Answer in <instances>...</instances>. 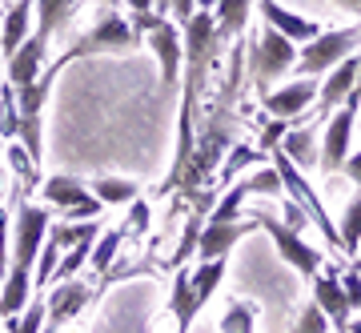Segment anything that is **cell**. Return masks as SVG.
<instances>
[{
  "label": "cell",
  "mask_w": 361,
  "mask_h": 333,
  "mask_svg": "<svg viewBox=\"0 0 361 333\" xmlns=\"http://www.w3.org/2000/svg\"><path fill=\"white\" fill-rule=\"evenodd\" d=\"M245 61H249V80H253L257 92L265 97L273 80L285 77L289 68H297V44L289 37H281L277 28L265 25L257 37L245 44Z\"/></svg>",
  "instance_id": "1"
},
{
  "label": "cell",
  "mask_w": 361,
  "mask_h": 333,
  "mask_svg": "<svg viewBox=\"0 0 361 333\" xmlns=\"http://www.w3.org/2000/svg\"><path fill=\"white\" fill-rule=\"evenodd\" d=\"M141 40L145 37L121 13H104L101 20H97V28H89L73 49L61 52V61L73 64V61H80V56H101V52H133V49H141Z\"/></svg>",
  "instance_id": "2"
},
{
  "label": "cell",
  "mask_w": 361,
  "mask_h": 333,
  "mask_svg": "<svg viewBox=\"0 0 361 333\" xmlns=\"http://www.w3.org/2000/svg\"><path fill=\"white\" fill-rule=\"evenodd\" d=\"M361 40V28H337V32H322V37H313L305 49L297 52V73L305 80L322 77V73H329V68H337V64L345 61V56H353V44Z\"/></svg>",
  "instance_id": "3"
},
{
  "label": "cell",
  "mask_w": 361,
  "mask_h": 333,
  "mask_svg": "<svg viewBox=\"0 0 361 333\" xmlns=\"http://www.w3.org/2000/svg\"><path fill=\"white\" fill-rule=\"evenodd\" d=\"M257 229H265L277 241V253H281V261L289 265V270H297L301 277H317V270L325 265V253L322 249H313L310 241H301V233L293 229H285L281 221H273L269 213H257Z\"/></svg>",
  "instance_id": "4"
},
{
  "label": "cell",
  "mask_w": 361,
  "mask_h": 333,
  "mask_svg": "<svg viewBox=\"0 0 361 333\" xmlns=\"http://www.w3.org/2000/svg\"><path fill=\"white\" fill-rule=\"evenodd\" d=\"M44 241H49V209L20 205L16 209V233H13V265L32 270Z\"/></svg>",
  "instance_id": "5"
},
{
  "label": "cell",
  "mask_w": 361,
  "mask_h": 333,
  "mask_svg": "<svg viewBox=\"0 0 361 333\" xmlns=\"http://www.w3.org/2000/svg\"><path fill=\"white\" fill-rule=\"evenodd\" d=\"M353 128H357V113L353 109H337L325 125V137H322V153H317V165L322 173H341V165L349 161V141H353Z\"/></svg>",
  "instance_id": "6"
},
{
  "label": "cell",
  "mask_w": 361,
  "mask_h": 333,
  "mask_svg": "<svg viewBox=\"0 0 361 333\" xmlns=\"http://www.w3.org/2000/svg\"><path fill=\"white\" fill-rule=\"evenodd\" d=\"M145 44L153 49L157 64H161V85H165V89H177V85H180V64H185L180 28L173 25V20H161V25L145 37Z\"/></svg>",
  "instance_id": "7"
},
{
  "label": "cell",
  "mask_w": 361,
  "mask_h": 333,
  "mask_svg": "<svg viewBox=\"0 0 361 333\" xmlns=\"http://www.w3.org/2000/svg\"><path fill=\"white\" fill-rule=\"evenodd\" d=\"M357 68H361V56H357V52H353V56H345L337 68H329L325 85L317 89V109H310L305 116H317V121H325L329 113H337V109L349 101L353 85H357Z\"/></svg>",
  "instance_id": "8"
},
{
  "label": "cell",
  "mask_w": 361,
  "mask_h": 333,
  "mask_svg": "<svg viewBox=\"0 0 361 333\" xmlns=\"http://www.w3.org/2000/svg\"><path fill=\"white\" fill-rule=\"evenodd\" d=\"M313 101H317V80H293V85H285V89L265 92V97H261L265 113H269L273 121H285V125L310 113Z\"/></svg>",
  "instance_id": "9"
},
{
  "label": "cell",
  "mask_w": 361,
  "mask_h": 333,
  "mask_svg": "<svg viewBox=\"0 0 361 333\" xmlns=\"http://www.w3.org/2000/svg\"><path fill=\"white\" fill-rule=\"evenodd\" d=\"M92 297H97V289H89V285H80L77 277L73 281H61V285H52V293L44 297V305H49V321H44V329L56 333L65 321H73L80 313V309L89 305Z\"/></svg>",
  "instance_id": "10"
},
{
  "label": "cell",
  "mask_w": 361,
  "mask_h": 333,
  "mask_svg": "<svg viewBox=\"0 0 361 333\" xmlns=\"http://www.w3.org/2000/svg\"><path fill=\"white\" fill-rule=\"evenodd\" d=\"M261 16H265V25L277 28L281 37H289L293 44H310L313 37H322V28L313 25L310 16H297L293 8H285L281 0H257Z\"/></svg>",
  "instance_id": "11"
},
{
  "label": "cell",
  "mask_w": 361,
  "mask_h": 333,
  "mask_svg": "<svg viewBox=\"0 0 361 333\" xmlns=\"http://www.w3.org/2000/svg\"><path fill=\"white\" fill-rule=\"evenodd\" d=\"M257 229V221H233V225H205L201 229V241H197V257L201 261H221V257H229V249L241 237H249V233Z\"/></svg>",
  "instance_id": "12"
},
{
  "label": "cell",
  "mask_w": 361,
  "mask_h": 333,
  "mask_svg": "<svg viewBox=\"0 0 361 333\" xmlns=\"http://www.w3.org/2000/svg\"><path fill=\"white\" fill-rule=\"evenodd\" d=\"M44 56H49V44L37 37H28L20 49H16L13 61H4V68H8V85L13 89H28V85H37L40 73H44Z\"/></svg>",
  "instance_id": "13"
},
{
  "label": "cell",
  "mask_w": 361,
  "mask_h": 333,
  "mask_svg": "<svg viewBox=\"0 0 361 333\" xmlns=\"http://www.w3.org/2000/svg\"><path fill=\"white\" fill-rule=\"evenodd\" d=\"M313 305L325 313V321L334 325L337 333L349 329V301H345V289H341V281H337V273H329V277H317L313 281Z\"/></svg>",
  "instance_id": "14"
},
{
  "label": "cell",
  "mask_w": 361,
  "mask_h": 333,
  "mask_svg": "<svg viewBox=\"0 0 361 333\" xmlns=\"http://www.w3.org/2000/svg\"><path fill=\"white\" fill-rule=\"evenodd\" d=\"M28 25H32V0H16V4H8L4 25H0V56H4V61H13L16 49L28 40Z\"/></svg>",
  "instance_id": "15"
},
{
  "label": "cell",
  "mask_w": 361,
  "mask_h": 333,
  "mask_svg": "<svg viewBox=\"0 0 361 333\" xmlns=\"http://www.w3.org/2000/svg\"><path fill=\"white\" fill-rule=\"evenodd\" d=\"M40 193H44V201H49V205H56L61 213H65V209H73V205H80L85 197H92L89 185H85L77 173H52V177L40 185Z\"/></svg>",
  "instance_id": "16"
},
{
  "label": "cell",
  "mask_w": 361,
  "mask_h": 333,
  "mask_svg": "<svg viewBox=\"0 0 361 333\" xmlns=\"http://www.w3.org/2000/svg\"><path fill=\"white\" fill-rule=\"evenodd\" d=\"M28 293H32V270H20L13 265L4 285H0V317L13 321L16 313H25L28 309Z\"/></svg>",
  "instance_id": "17"
},
{
  "label": "cell",
  "mask_w": 361,
  "mask_h": 333,
  "mask_svg": "<svg viewBox=\"0 0 361 333\" xmlns=\"http://www.w3.org/2000/svg\"><path fill=\"white\" fill-rule=\"evenodd\" d=\"M249 13H253V0H217V8H213V25H217L221 44L245 32Z\"/></svg>",
  "instance_id": "18"
},
{
  "label": "cell",
  "mask_w": 361,
  "mask_h": 333,
  "mask_svg": "<svg viewBox=\"0 0 361 333\" xmlns=\"http://www.w3.org/2000/svg\"><path fill=\"white\" fill-rule=\"evenodd\" d=\"M177 277H173V301H169V309H173V317H177V333H189L193 329V317L201 313L193 301V273L189 270H173Z\"/></svg>",
  "instance_id": "19"
},
{
  "label": "cell",
  "mask_w": 361,
  "mask_h": 333,
  "mask_svg": "<svg viewBox=\"0 0 361 333\" xmlns=\"http://www.w3.org/2000/svg\"><path fill=\"white\" fill-rule=\"evenodd\" d=\"M277 149H281L297 169H313V165H317V145H313V128L310 125H305V128H289Z\"/></svg>",
  "instance_id": "20"
},
{
  "label": "cell",
  "mask_w": 361,
  "mask_h": 333,
  "mask_svg": "<svg viewBox=\"0 0 361 333\" xmlns=\"http://www.w3.org/2000/svg\"><path fill=\"white\" fill-rule=\"evenodd\" d=\"M89 193L101 201V205H133L137 193H141V185L129 181V177H97Z\"/></svg>",
  "instance_id": "21"
},
{
  "label": "cell",
  "mask_w": 361,
  "mask_h": 333,
  "mask_svg": "<svg viewBox=\"0 0 361 333\" xmlns=\"http://www.w3.org/2000/svg\"><path fill=\"white\" fill-rule=\"evenodd\" d=\"M73 4H77V0H32V8H37V40L49 44L52 32L68 20Z\"/></svg>",
  "instance_id": "22"
},
{
  "label": "cell",
  "mask_w": 361,
  "mask_h": 333,
  "mask_svg": "<svg viewBox=\"0 0 361 333\" xmlns=\"http://www.w3.org/2000/svg\"><path fill=\"white\" fill-rule=\"evenodd\" d=\"M121 245H125V229H121V225L97 237V245H92V257H89V270L97 273V277H104V273L116 265V253H121Z\"/></svg>",
  "instance_id": "23"
},
{
  "label": "cell",
  "mask_w": 361,
  "mask_h": 333,
  "mask_svg": "<svg viewBox=\"0 0 361 333\" xmlns=\"http://www.w3.org/2000/svg\"><path fill=\"white\" fill-rule=\"evenodd\" d=\"M225 261L229 257H221V261H201L193 270V301H197V309H205V301L213 297V289H217L221 281H225Z\"/></svg>",
  "instance_id": "24"
},
{
  "label": "cell",
  "mask_w": 361,
  "mask_h": 333,
  "mask_svg": "<svg viewBox=\"0 0 361 333\" xmlns=\"http://www.w3.org/2000/svg\"><path fill=\"white\" fill-rule=\"evenodd\" d=\"M337 241H341V253L357 257V245H361V197H353V201L341 209V221H337Z\"/></svg>",
  "instance_id": "25"
},
{
  "label": "cell",
  "mask_w": 361,
  "mask_h": 333,
  "mask_svg": "<svg viewBox=\"0 0 361 333\" xmlns=\"http://www.w3.org/2000/svg\"><path fill=\"white\" fill-rule=\"evenodd\" d=\"M245 197H249L245 181H233L229 193H225L217 205H213V213H209L205 225H233V221H241V201H245Z\"/></svg>",
  "instance_id": "26"
},
{
  "label": "cell",
  "mask_w": 361,
  "mask_h": 333,
  "mask_svg": "<svg viewBox=\"0 0 361 333\" xmlns=\"http://www.w3.org/2000/svg\"><path fill=\"white\" fill-rule=\"evenodd\" d=\"M261 149H253V145H233V153H229V161H225V165L217 169V177H221V189H229L233 181H237V173H241V169H249V165H257L261 161Z\"/></svg>",
  "instance_id": "27"
},
{
  "label": "cell",
  "mask_w": 361,
  "mask_h": 333,
  "mask_svg": "<svg viewBox=\"0 0 361 333\" xmlns=\"http://www.w3.org/2000/svg\"><path fill=\"white\" fill-rule=\"evenodd\" d=\"M20 137V109H16V89L4 85L0 89V141H16Z\"/></svg>",
  "instance_id": "28"
},
{
  "label": "cell",
  "mask_w": 361,
  "mask_h": 333,
  "mask_svg": "<svg viewBox=\"0 0 361 333\" xmlns=\"http://www.w3.org/2000/svg\"><path fill=\"white\" fill-rule=\"evenodd\" d=\"M257 329V313L249 301H233L225 309V317H221V333H253Z\"/></svg>",
  "instance_id": "29"
},
{
  "label": "cell",
  "mask_w": 361,
  "mask_h": 333,
  "mask_svg": "<svg viewBox=\"0 0 361 333\" xmlns=\"http://www.w3.org/2000/svg\"><path fill=\"white\" fill-rule=\"evenodd\" d=\"M8 165H13V173L20 177V193H32V189H37L40 165H32V157H28L20 145H13V149H8Z\"/></svg>",
  "instance_id": "30"
},
{
  "label": "cell",
  "mask_w": 361,
  "mask_h": 333,
  "mask_svg": "<svg viewBox=\"0 0 361 333\" xmlns=\"http://www.w3.org/2000/svg\"><path fill=\"white\" fill-rule=\"evenodd\" d=\"M245 189H249V197L257 193V197H281V177H277V169H257L253 177L245 181Z\"/></svg>",
  "instance_id": "31"
},
{
  "label": "cell",
  "mask_w": 361,
  "mask_h": 333,
  "mask_svg": "<svg viewBox=\"0 0 361 333\" xmlns=\"http://www.w3.org/2000/svg\"><path fill=\"white\" fill-rule=\"evenodd\" d=\"M56 265H61V249H56L52 241H44V249H40V257H37V277H32V289H44V285L52 281Z\"/></svg>",
  "instance_id": "32"
},
{
  "label": "cell",
  "mask_w": 361,
  "mask_h": 333,
  "mask_svg": "<svg viewBox=\"0 0 361 333\" xmlns=\"http://www.w3.org/2000/svg\"><path fill=\"white\" fill-rule=\"evenodd\" d=\"M44 321H49V305H44V301H32V305L13 321V333H44Z\"/></svg>",
  "instance_id": "33"
},
{
  "label": "cell",
  "mask_w": 361,
  "mask_h": 333,
  "mask_svg": "<svg viewBox=\"0 0 361 333\" xmlns=\"http://www.w3.org/2000/svg\"><path fill=\"white\" fill-rule=\"evenodd\" d=\"M149 221H153V213H149V205L137 197V201L129 205V217H125V225H121V229L129 233V237H141V233H149Z\"/></svg>",
  "instance_id": "34"
},
{
  "label": "cell",
  "mask_w": 361,
  "mask_h": 333,
  "mask_svg": "<svg viewBox=\"0 0 361 333\" xmlns=\"http://www.w3.org/2000/svg\"><path fill=\"white\" fill-rule=\"evenodd\" d=\"M289 333H329V321H325V313L310 301V305L301 309V317H297V325Z\"/></svg>",
  "instance_id": "35"
},
{
  "label": "cell",
  "mask_w": 361,
  "mask_h": 333,
  "mask_svg": "<svg viewBox=\"0 0 361 333\" xmlns=\"http://www.w3.org/2000/svg\"><path fill=\"white\" fill-rule=\"evenodd\" d=\"M104 213V205L97 201V197H85L80 205H73V209H65L61 213V221H68V225H80V221H97Z\"/></svg>",
  "instance_id": "36"
},
{
  "label": "cell",
  "mask_w": 361,
  "mask_h": 333,
  "mask_svg": "<svg viewBox=\"0 0 361 333\" xmlns=\"http://www.w3.org/2000/svg\"><path fill=\"white\" fill-rule=\"evenodd\" d=\"M13 270V233H8V209L0 205V273L8 277Z\"/></svg>",
  "instance_id": "37"
},
{
  "label": "cell",
  "mask_w": 361,
  "mask_h": 333,
  "mask_svg": "<svg viewBox=\"0 0 361 333\" xmlns=\"http://www.w3.org/2000/svg\"><path fill=\"white\" fill-rule=\"evenodd\" d=\"M337 281H341V289H345L349 309H361V273H357V270H349V273H341Z\"/></svg>",
  "instance_id": "38"
},
{
  "label": "cell",
  "mask_w": 361,
  "mask_h": 333,
  "mask_svg": "<svg viewBox=\"0 0 361 333\" xmlns=\"http://www.w3.org/2000/svg\"><path fill=\"white\" fill-rule=\"evenodd\" d=\"M305 225H310V217H305V209L297 205V201H289V205H285V229L301 233Z\"/></svg>",
  "instance_id": "39"
},
{
  "label": "cell",
  "mask_w": 361,
  "mask_h": 333,
  "mask_svg": "<svg viewBox=\"0 0 361 333\" xmlns=\"http://www.w3.org/2000/svg\"><path fill=\"white\" fill-rule=\"evenodd\" d=\"M193 4L197 0H169V13L177 16L180 25H189V20H193Z\"/></svg>",
  "instance_id": "40"
},
{
  "label": "cell",
  "mask_w": 361,
  "mask_h": 333,
  "mask_svg": "<svg viewBox=\"0 0 361 333\" xmlns=\"http://www.w3.org/2000/svg\"><path fill=\"white\" fill-rule=\"evenodd\" d=\"M341 173H345V177L361 189V149H357V153H349V161L341 165Z\"/></svg>",
  "instance_id": "41"
},
{
  "label": "cell",
  "mask_w": 361,
  "mask_h": 333,
  "mask_svg": "<svg viewBox=\"0 0 361 333\" xmlns=\"http://www.w3.org/2000/svg\"><path fill=\"white\" fill-rule=\"evenodd\" d=\"M345 109H353V113H357V109H361V68H357V85H353V92H349Z\"/></svg>",
  "instance_id": "42"
},
{
  "label": "cell",
  "mask_w": 361,
  "mask_h": 333,
  "mask_svg": "<svg viewBox=\"0 0 361 333\" xmlns=\"http://www.w3.org/2000/svg\"><path fill=\"white\" fill-rule=\"evenodd\" d=\"M129 13H153V0H129Z\"/></svg>",
  "instance_id": "43"
},
{
  "label": "cell",
  "mask_w": 361,
  "mask_h": 333,
  "mask_svg": "<svg viewBox=\"0 0 361 333\" xmlns=\"http://www.w3.org/2000/svg\"><path fill=\"white\" fill-rule=\"evenodd\" d=\"M334 4H337V8H349V13H357V8H361V0H334Z\"/></svg>",
  "instance_id": "44"
},
{
  "label": "cell",
  "mask_w": 361,
  "mask_h": 333,
  "mask_svg": "<svg viewBox=\"0 0 361 333\" xmlns=\"http://www.w3.org/2000/svg\"><path fill=\"white\" fill-rule=\"evenodd\" d=\"M153 13H157V16H165V13H169V0H153Z\"/></svg>",
  "instance_id": "45"
},
{
  "label": "cell",
  "mask_w": 361,
  "mask_h": 333,
  "mask_svg": "<svg viewBox=\"0 0 361 333\" xmlns=\"http://www.w3.org/2000/svg\"><path fill=\"white\" fill-rule=\"evenodd\" d=\"M197 8H201V13H213V8H217V0H197Z\"/></svg>",
  "instance_id": "46"
},
{
  "label": "cell",
  "mask_w": 361,
  "mask_h": 333,
  "mask_svg": "<svg viewBox=\"0 0 361 333\" xmlns=\"http://www.w3.org/2000/svg\"><path fill=\"white\" fill-rule=\"evenodd\" d=\"M345 333H361V321H353V329H345Z\"/></svg>",
  "instance_id": "47"
},
{
  "label": "cell",
  "mask_w": 361,
  "mask_h": 333,
  "mask_svg": "<svg viewBox=\"0 0 361 333\" xmlns=\"http://www.w3.org/2000/svg\"><path fill=\"white\" fill-rule=\"evenodd\" d=\"M357 133H361V116H357Z\"/></svg>",
  "instance_id": "48"
},
{
  "label": "cell",
  "mask_w": 361,
  "mask_h": 333,
  "mask_svg": "<svg viewBox=\"0 0 361 333\" xmlns=\"http://www.w3.org/2000/svg\"><path fill=\"white\" fill-rule=\"evenodd\" d=\"M357 261H361V245H357Z\"/></svg>",
  "instance_id": "49"
},
{
  "label": "cell",
  "mask_w": 361,
  "mask_h": 333,
  "mask_svg": "<svg viewBox=\"0 0 361 333\" xmlns=\"http://www.w3.org/2000/svg\"><path fill=\"white\" fill-rule=\"evenodd\" d=\"M4 4H16V0H4Z\"/></svg>",
  "instance_id": "50"
},
{
  "label": "cell",
  "mask_w": 361,
  "mask_h": 333,
  "mask_svg": "<svg viewBox=\"0 0 361 333\" xmlns=\"http://www.w3.org/2000/svg\"><path fill=\"white\" fill-rule=\"evenodd\" d=\"M44 333H49V329H44Z\"/></svg>",
  "instance_id": "51"
}]
</instances>
